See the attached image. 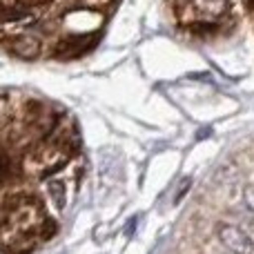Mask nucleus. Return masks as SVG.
Here are the masks:
<instances>
[{
	"mask_svg": "<svg viewBox=\"0 0 254 254\" xmlns=\"http://www.w3.org/2000/svg\"><path fill=\"white\" fill-rule=\"evenodd\" d=\"M87 172L76 116L34 89L0 85V254H36L61 234Z\"/></svg>",
	"mask_w": 254,
	"mask_h": 254,
	"instance_id": "f257e3e1",
	"label": "nucleus"
},
{
	"mask_svg": "<svg viewBox=\"0 0 254 254\" xmlns=\"http://www.w3.org/2000/svg\"><path fill=\"white\" fill-rule=\"evenodd\" d=\"M121 0H0V52L25 63H71L101 45Z\"/></svg>",
	"mask_w": 254,
	"mask_h": 254,
	"instance_id": "f03ea898",
	"label": "nucleus"
},
{
	"mask_svg": "<svg viewBox=\"0 0 254 254\" xmlns=\"http://www.w3.org/2000/svg\"><path fill=\"white\" fill-rule=\"evenodd\" d=\"M170 16L183 36L212 43L234 25L232 0H170Z\"/></svg>",
	"mask_w": 254,
	"mask_h": 254,
	"instance_id": "7ed1b4c3",
	"label": "nucleus"
}]
</instances>
